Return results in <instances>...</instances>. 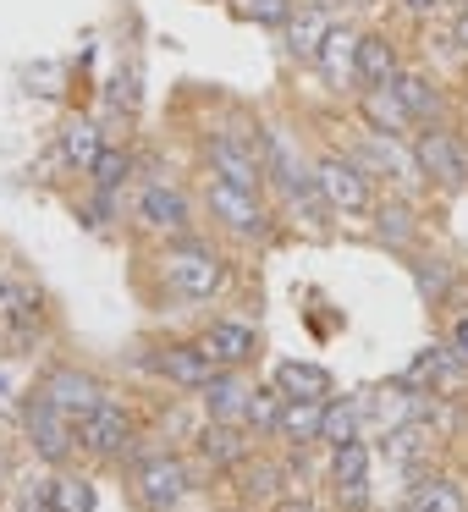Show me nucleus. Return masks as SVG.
Instances as JSON below:
<instances>
[{
    "label": "nucleus",
    "mask_w": 468,
    "mask_h": 512,
    "mask_svg": "<svg viewBox=\"0 0 468 512\" xmlns=\"http://www.w3.org/2000/svg\"><path fill=\"white\" fill-rule=\"evenodd\" d=\"M204 199H210V215L226 226V232H237V237H265L270 232V215H265V204H259L254 188H237V182H226V177H210Z\"/></svg>",
    "instance_id": "obj_6"
},
{
    "label": "nucleus",
    "mask_w": 468,
    "mask_h": 512,
    "mask_svg": "<svg viewBox=\"0 0 468 512\" xmlns=\"http://www.w3.org/2000/svg\"><path fill=\"white\" fill-rule=\"evenodd\" d=\"M149 364H155L171 386H182V391H204L215 375H221V364L210 358V347H204V342H171V347H160Z\"/></svg>",
    "instance_id": "obj_10"
},
{
    "label": "nucleus",
    "mask_w": 468,
    "mask_h": 512,
    "mask_svg": "<svg viewBox=\"0 0 468 512\" xmlns=\"http://www.w3.org/2000/svg\"><path fill=\"white\" fill-rule=\"evenodd\" d=\"M199 342L210 347V358L221 369H243V364H254V358H259V331H254V325H243V320H210V331H204Z\"/></svg>",
    "instance_id": "obj_12"
},
{
    "label": "nucleus",
    "mask_w": 468,
    "mask_h": 512,
    "mask_svg": "<svg viewBox=\"0 0 468 512\" xmlns=\"http://www.w3.org/2000/svg\"><path fill=\"white\" fill-rule=\"evenodd\" d=\"M413 160H419V171L430 182H441V188H468V155H463V138L446 133L441 122H430L419 138H413Z\"/></svg>",
    "instance_id": "obj_5"
},
{
    "label": "nucleus",
    "mask_w": 468,
    "mask_h": 512,
    "mask_svg": "<svg viewBox=\"0 0 468 512\" xmlns=\"http://www.w3.org/2000/svg\"><path fill=\"white\" fill-rule=\"evenodd\" d=\"M325 435V402H281V419H276V441L287 446H314Z\"/></svg>",
    "instance_id": "obj_18"
},
{
    "label": "nucleus",
    "mask_w": 468,
    "mask_h": 512,
    "mask_svg": "<svg viewBox=\"0 0 468 512\" xmlns=\"http://www.w3.org/2000/svg\"><path fill=\"white\" fill-rule=\"evenodd\" d=\"M358 39H364V34H353L347 23H336L331 34H325V45H320V56H314V67L331 78V89H347V83H358Z\"/></svg>",
    "instance_id": "obj_15"
},
{
    "label": "nucleus",
    "mask_w": 468,
    "mask_h": 512,
    "mask_svg": "<svg viewBox=\"0 0 468 512\" xmlns=\"http://www.w3.org/2000/svg\"><path fill=\"white\" fill-rule=\"evenodd\" d=\"M127 441H133V419H127V408L111 397H105L89 419H78V446L89 457H105V463H111V457L127 452Z\"/></svg>",
    "instance_id": "obj_8"
},
{
    "label": "nucleus",
    "mask_w": 468,
    "mask_h": 512,
    "mask_svg": "<svg viewBox=\"0 0 468 512\" xmlns=\"http://www.w3.org/2000/svg\"><path fill=\"white\" fill-rule=\"evenodd\" d=\"M50 496H56V512H94V485L89 479H50Z\"/></svg>",
    "instance_id": "obj_29"
},
{
    "label": "nucleus",
    "mask_w": 468,
    "mask_h": 512,
    "mask_svg": "<svg viewBox=\"0 0 468 512\" xmlns=\"http://www.w3.org/2000/svg\"><path fill=\"white\" fill-rule=\"evenodd\" d=\"M331 28H336V23H331V12H325V0H298V6H292V23H287V34H292V56L314 61Z\"/></svg>",
    "instance_id": "obj_16"
},
{
    "label": "nucleus",
    "mask_w": 468,
    "mask_h": 512,
    "mask_svg": "<svg viewBox=\"0 0 468 512\" xmlns=\"http://www.w3.org/2000/svg\"><path fill=\"white\" fill-rule=\"evenodd\" d=\"M243 402H248V386L237 369H221V375L204 386V408H210V419L221 424H243Z\"/></svg>",
    "instance_id": "obj_23"
},
{
    "label": "nucleus",
    "mask_w": 468,
    "mask_h": 512,
    "mask_svg": "<svg viewBox=\"0 0 468 512\" xmlns=\"http://www.w3.org/2000/svg\"><path fill=\"white\" fill-rule=\"evenodd\" d=\"M446 358H452L446 347H424V353L408 364V375H402V386H408V391H424V386H435V380H441V369H446Z\"/></svg>",
    "instance_id": "obj_28"
},
{
    "label": "nucleus",
    "mask_w": 468,
    "mask_h": 512,
    "mask_svg": "<svg viewBox=\"0 0 468 512\" xmlns=\"http://www.w3.org/2000/svg\"><path fill=\"white\" fill-rule=\"evenodd\" d=\"M39 391H45V397L56 402V408L67 413L72 424H78V419H89V413L105 402L100 380H94L89 369H78V364H61V369H50V375H45V386H39Z\"/></svg>",
    "instance_id": "obj_9"
},
{
    "label": "nucleus",
    "mask_w": 468,
    "mask_h": 512,
    "mask_svg": "<svg viewBox=\"0 0 468 512\" xmlns=\"http://www.w3.org/2000/svg\"><path fill=\"white\" fill-rule=\"evenodd\" d=\"M281 402H287V397H281V391L276 386H270V391H248V402H243V424H248V430H265V435H276V419H281Z\"/></svg>",
    "instance_id": "obj_25"
},
{
    "label": "nucleus",
    "mask_w": 468,
    "mask_h": 512,
    "mask_svg": "<svg viewBox=\"0 0 468 512\" xmlns=\"http://www.w3.org/2000/svg\"><path fill=\"white\" fill-rule=\"evenodd\" d=\"M292 6H298V0H248V17L281 28V23H292Z\"/></svg>",
    "instance_id": "obj_34"
},
{
    "label": "nucleus",
    "mask_w": 468,
    "mask_h": 512,
    "mask_svg": "<svg viewBox=\"0 0 468 512\" xmlns=\"http://www.w3.org/2000/svg\"><path fill=\"white\" fill-rule=\"evenodd\" d=\"M446 353H452L457 369H468V314H457L452 331H446Z\"/></svg>",
    "instance_id": "obj_35"
},
{
    "label": "nucleus",
    "mask_w": 468,
    "mask_h": 512,
    "mask_svg": "<svg viewBox=\"0 0 468 512\" xmlns=\"http://www.w3.org/2000/svg\"><path fill=\"white\" fill-rule=\"evenodd\" d=\"M408 512H468V496L452 474H424L408 496Z\"/></svg>",
    "instance_id": "obj_21"
},
{
    "label": "nucleus",
    "mask_w": 468,
    "mask_h": 512,
    "mask_svg": "<svg viewBox=\"0 0 468 512\" xmlns=\"http://www.w3.org/2000/svg\"><path fill=\"white\" fill-rule=\"evenodd\" d=\"M204 160H210V177H226L237 188H254L265 182V138H243V133H210L204 138Z\"/></svg>",
    "instance_id": "obj_3"
},
{
    "label": "nucleus",
    "mask_w": 468,
    "mask_h": 512,
    "mask_svg": "<svg viewBox=\"0 0 468 512\" xmlns=\"http://www.w3.org/2000/svg\"><path fill=\"white\" fill-rule=\"evenodd\" d=\"M397 45H391L386 34H364L358 39V83H364V94L375 89H391V78H397Z\"/></svg>",
    "instance_id": "obj_17"
},
{
    "label": "nucleus",
    "mask_w": 468,
    "mask_h": 512,
    "mask_svg": "<svg viewBox=\"0 0 468 512\" xmlns=\"http://www.w3.org/2000/svg\"><path fill=\"white\" fill-rule=\"evenodd\" d=\"M375 237L380 243H391V248H402L413 237V215H408V204H375Z\"/></svg>",
    "instance_id": "obj_26"
},
{
    "label": "nucleus",
    "mask_w": 468,
    "mask_h": 512,
    "mask_svg": "<svg viewBox=\"0 0 468 512\" xmlns=\"http://www.w3.org/2000/svg\"><path fill=\"white\" fill-rule=\"evenodd\" d=\"M358 413H364V402L358 397H342V402H325V446H347L358 441Z\"/></svg>",
    "instance_id": "obj_24"
},
{
    "label": "nucleus",
    "mask_w": 468,
    "mask_h": 512,
    "mask_svg": "<svg viewBox=\"0 0 468 512\" xmlns=\"http://www.w3.org/2000/svg\"><path fill=\"white\" fill-rule=\"evenodd\" d=\"M331 485H336V501L347 512H358L369 501V446L364 441L331 446Z\"/></svg>",
    "instance_id": "obj_11"
},
{
    "label": "nucleus",
    "mask_w": 468,
    "mask_h": 512,
    "mask_svg": "<svg viewBox=\"0 0 468 512\" xmlns=\"http://www.w3.org/2000/svg\"><path fill=\"white\" fill-rule=\"evenodd\" d=\"M435 6H441V0H402V12H408V17H430Z\"/></svg>",
    "instance_id": "obj_36"
},
{
    "label": "nucleus",
    "mask_w": 468,
    "mask_h": 512,
    "mask_svg": "<svg viewBox=\"0 0 468 512\" xmlns=\"http://www.w3.org/2000/svg\"><path fill=\"white\" fill-rule=\"evenodd\" d=\"M127 177H133V155H127V149H105V155L94 160V182H100V193H116Z\"/></svg>",
    "instance_id": "obj_30"
},
{
    "label": "nucleus",
    "mask_w": 468,
    "mask_h": 512,
    "mask_svg": "<svg viewBox=\"0 0 468 512\" xmlns=\"http://www.w3.org/2000/svg\"><path fill=\"white\" fill-rule=\"evenodd\" d=\"M452 39H457V50H463V56H468V12L457 17V34H452Z\"/></svg>",
    "instance_id": "obj_37"
},
{
    "label": "nucleus",
    "mask_w": 468,
    "mask_h": 512,
    "mask_svg": "<svg viewBox=\"0 0 468 512\" xmlns=\"http://www.w3.org/2000/svg\"><path fill=\"white\" fill-rule=\"evenodd\" d=\"M413 281H419V292L430 303H441L446 292H452V270H446L441 259H413Z\"/></svg>",
    "instance_id": "obj_31"
},
{
    "label": "nucleus",
    "mask_w": 468,
    "mask_h": 512,
    "mask_svg": "<svg viewBox=\"0 0 468 512\" xmlns=\"http://www.w3.org/2000/svg\"><path fill=\"white\" fill-rule=\"evenodd\" d=\"M391 94H397L402 111H408L413 122H424V127L441 116V89H435L424 72H397V78H391Z\"/></svg>",
    "instance_id": "obj_20"
},
{
    "label": "nucleus",
    "mask_w": 468,
    "mask_h": 512,
    "mask_svg": "<svg viewBox=\"0 0 468 512\" xmlns=\"http://www.w3.org/2000/svg\"><path fill=\"white\" fill-rule=\"evenodd\" d=\"M105 138H100V127L89 122V116H67V127H61V160L67 166H78V171H94V160L105 155Z\"/></svg>",
    "instance_id": "obj_19"
},
{
    "label": "nucleus",
    "mask_w": 468,
    "mask_h": 512,
    "mask_svg": "<svg viewBox=\"0 0 468 512\" xmlns=\"http://www.w3.org/2000/svg\"><path fill=\"white\" fill-rule=\"evenodd\" d=\"M160 270H166V287L182 292V298H215V292L226 287V259L215 254L210 243H199V237L171 243L166 259H160Z\"/></svg>",
    "instance_id": "obj_1"
},
{
    "label": "nucleus",
    "mask_w": 468,
    "mask_h": 512,
    "mask_svg": "<svg viewBox=\"0 0 468 512\" xmlns=\"http://www.w3.org/2000/svg\"><path fill=\"white\" fill-rule=\"evenodd\" d=\"M188 468H182V457H171V452H160V457H149L144 468L133 474V490H138V507L144 512H177V501L188 496Z\"/></svg>",
    "instance_id": "obj_7"
},
{
    "label": "nucleus",
    "mask_w": 468,
    "mask_h": 512,
    "mask_svg": "<svg viewBox=\"0 0 468 512\" xmlns=\"http://www.w3.org/2000/svg\"><path fill=\"white\" fill-rule=\"evenodd\" d=\"M0 320H12L17 331H28V325L39 320V303L28 298L23 287H0Z\"/></svg>",
    "instance_id": "obj_32"
},
{
    "label": "nucleus",
    "mask_w": 468,
    "mask_h": 512,
    "mask_svg": "<svg viewBox=\"0 0 468 512\" xmlns=\"http://www.w3.org/2000/svg\"><path fill=\"white\" fill-rule=\"evenodd\" d=\"M331 369L325 364H309V358H281L276 364V391L292 402H331Z\"/></svg>",
    "instance_id": "obj_14"
},
{
    "label": "nucleus",
    "mask_w": 468,
    "mask_h": 512,
    "mask_svg": "<svg viewBox=\"0 0 468 512\" xmlns=\"http://www.w3.org/2000/svg\"><path fill=\"white\" fill-rule=\"evenodd\" d=\"M358 160H369V166L391 171L397 182H413V177H419V160H413V155H408V149H402L391 133H369L364 144H358Z\"/></svg>",
    "instance_id": "obj_22"
},
{
    "label": "nucleus",
    "mask_w": 468,
    "mask_h": 512,
    "mask_svg": "<svg viewBox=\"0 0 468 512\" xmlns=\"http://www.w3.org/2000/svg\"><path fill=\"white\" fill-rule=\"evenodd\" d=\"M314 188H320L325 210L336 215H369L375 210V193H369V171L347 155H325L314 166Z\"/></svg>",
    "instance_id": "obj_2"
},
{
    "label": "nucleus",
    "mask_w": 468,
    "mask_h": 512,
    "mask_svg": "<svg viewBox=\"0 0 468 512\" xmlns=\"http://www.w3.org/2000/svg\"><path fill=\"white\" fill-rule=\"evenodd\" d=\"M364 105H369V116H375V133H391V138H397L402 127H413V116L402 111V100H397L391 89H375Z\"/></svg>",
    "instance_id": "obj_27"
},
{
    "label": "nucleus",
    "mask_w": 468,
    "mask_h": 512,
    "mask_svg": "<svg viewBox=\"0 0 468 512\" xmlns=\"http://www.w3.org/2000/svg\"><path fill=\"white\" fill-rule=\"evenodd\" d=\"M353 6H375V0H353Z\"/></svg>",
    "instance_id": "obj_38"
},
{
    "label": "nucleus",
    "mask_w": 468,
    "mask_h": 512,
    "mask_svg": "<svg viewBox=\"0 0 468 512\" xmlns=\"http://www.w3.org/2000/svg\"><path fill=\"white\" fill-rule=\"evenodd\" d=\"M204 457H210V463H237V457H243V441L215 419L210 430H204Z\"/></svg>",
    "instance_id": "obj_33"
},
{
    "label": "nucleus",
    "mask_w": 468,
    "mask_h": 512,
    "mask_svg": "<svg viewBox=\"0 0 468 512\" xmlns=\"http://www.w3.org/2000/svg\"><path fill=\"white\" fill-rule=\"evenodd\" d=\"M23 430H28V441H34V452L45 457V463H67L72 446H78V424H72L45 391L23 402Z\"/></svg>",
    "instance_id": "obj_4"
},
{
    "label": "nucleus",
    "mask_w": 468,
    "mask_h": 512,
    "mask_svg": "<svg viewBox=\"0 0 468 512\" xmlns=\"http://www.w3.org/2000/svg\"><path fill=\"white\" fill-rule=\"evenodd\" d=\"M0 468H6V463H0Z\"/></svg>",
    "instance_id": "obj_39"
},
{
    "label": "nucleus",
    "mask_w": 468,
    "mask_h": 512,
    "mask_svg": "<svg viewBox=\"0 0 468 512\" xmlns=\"http://www.w3.org/2000/svg\"><path fill=\"white\" fill-rule=\"evenodd\" d=\"M138 221L149 232H188L193 226V204L182 199V188H166V182H149L138 193Z\"/></svg>",
    "instance_id": "obj_13"
}]
</instances>
